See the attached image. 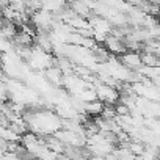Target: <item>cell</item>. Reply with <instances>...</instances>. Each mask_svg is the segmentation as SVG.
<instances>
[{
  "instance_id": "1",
  "label": "cell",
  "mask_w": 160,
  "mask_h": 160,
  "mask_svg": "<svg viewBox=\"0 0 160 160\" xmlns=\"http://www.w3.org/2000/svg\"><path fill=\"white\" fill-rule=\"evenodd\" d=\"M96 93H98V99L102 101L107 105L118 104V101L121 99L118 88H113V87H108V85H104V83H99L96 87Z\"/></svg>"
},
{
  "instance_id": "11",
  "label": "cell",
  "mask_w": 160,
  "mask_h": 160,
  "mask_svg": "<svg viewBox=\"0 0 160 160\" xmlns=\"http://www.w3.org/2000/svg\"><path fill=\"white\" fill-rule=\"evenodd\" d=\"M137 160H143V158H141V157H137Z\"/></svg>"
},
{
  "instance_id": "6",
  "label": "cell",
  "mask_w": 160,
  "mask_h": 160,
  "mask_svg": "<svg viewBox=\"0 0 160 160\" xmlns=\"http://www.w3.org/2000/svg\"><path fill=\"white\" fill-rule=\"evenodd\" d=\"M33 39L35 38H32L30 35H27L24 32H19L16 35V38L13 39V42H14V47H30L33 44Z\"/></svg>"
},
{
  "instance_id": "9",
  "label": "cell",
  "mask_w": 160,
  "mask_h": 160,
  "mask_svg": "<svg viewBox=\"0 0 160 160\" xmlns=\"http://www.w3.org/2000/svg\"><path fill=\"white\" fill-rule=\"evenodd\" d=\"M118 160H137V155H133L127 148H116Z\"/></svg>"
},
{
  "instance_id": "8",
  "label": "cell",
  "mask_w": 160,
  "mask_h": 160,
  "mask_svg": "<svg viewBox=\"0 0 160 160\" xmlns=\"http://www.w3.org/2000/svg\"><path fill=\"white\" fill-rule=\"evenodd\" d=\"M2 138L7 140L8 143H16V141H19L22 137H19L16 132H13V130L8 127V129H2Z\"/></svg>"
},
{
  "instance_id": "5",
  "label": "cell",
  "mask_w": 160,
  "mask_h": 160,
  "mask_svg": "<svg viewBox=\"0 0 160 160\" xmlns=\"http://www.w3.org/2000/svg\"><path fill=\"white\" fill-rule=\"evenodd\" d=\"M105 110V104L102 101H94V102H88L85 105V113L87 116H93V118H98L104 113Z\"/></svg>"
},
{
  "instance_id": "3",
  "label": "cell",
  "mask_w": 160,
  "mask_h": 160,
  "mask_svg": "<svg viewBox=\"0 0 160 160\" xmlns=\"http://www.w3.org/2000/svg\"><path fill=\"white\" fill-rule=\"evenodd\" d=\"M104 46H105V49H107L108 52H112V53H119V55H122V53H126V50H127L126 46H124V42H122V39L115 38L113 35H108V36H107Z\"/></svg>"
},
{
  "instance_id": "7",
  "label": "cell",
  "mask_w": 160,
  "mask_h": 160,
  "mask_svg": "<svg viewBox=\"0 0 160 160\" xmlns=\"http://www.w3.org/2000/svg\"><path fill=\"white\" fill-rule=\"evenodd\" d=\"M127 149H129L133 155L141 157V155H143V152H144V149H146V144H144V143H141V141H130V143L127 144Z\"/></svg>"
},
{
  "instance_id": "2",
  "label": "cell",
  "mask_w": 160,
  "mask_h": 160,
  "mask_svg": "<svg viewBox=\"0 0 160 160\" xmlns=\"http://www.w3.org/2000/svg\"><path fill=\"white\" fill-rule=\"evenodd\" d=\"M119 61L124 68L130 69V71H141L143 68V60H141V53L138 52H126L122 55H119Z\"/></svg>"
},
{
  "instance_id": "4",
  "label": "cell",
  "mask_w": 160,
  "mask_h": 160,
  "mask_svg": "<svg viewBox=\"0 0 160 160\" xmlns=\"http://www.w3.org/2000/svg\"><path fill=\"white\" fill-rule=\"evenodd\" d=\"M46 77H47V80H49L52 85H55V87H63V77H64V74L61 72L60 68L52 66V68L46 69Z\"/></svg>"
},
{
  "instance_id": "12",
  "label": "cell",
  "mask_w": 160,
  "mask_h": 160,
  "mask_svg": "<svg viewBox=\"0 0 160 160\" xmlns=\"http://www.w3.org/2000/svg\"><path fill=\"white\" fill-rule=\"evenodd\" d=\"M158 5H160V3H158Z\"/></svg>"
},
{
  "instance_id": "10",
  "label": "cell",
  "mask_w": 160,
  "mask_h": 160,
  "mask_svg": "<svg viewBox=\"0 0 160 160\" xmlns=\"http://www.w3.org/2000/svg\"><path fill=\"white\" fill-rule=\"evenodd\" d=\"M115 110H116V115L118 116H129L132 112H130V108L127 107V105H124V104H116L115 105Z\"/></svg>"
}]
</instances>
